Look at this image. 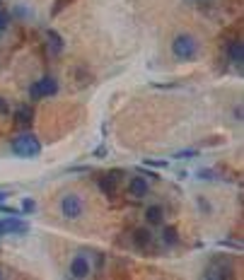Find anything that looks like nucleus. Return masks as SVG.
<instances>
[{"mask_svg":"<svg viewBox=\"0 0 244 280\" xmlns=\"http://www.w3.org/2000/svg\"><path fill=\"white\" fill-rule=\"evenodd\" d=\"M198 54H201V41H198L193 34L182 31V34H177V36L172 39V56L177 58V60L189 63V60H196Z\"/></svg>","mask_w":244,"mask_h":280,"instance_id":"obj_1","label":"nucleus"},{"mask_svg":"<svg viewBox=\"0 0 244 280\" xmlns=\"http://www.w3.org/2000/svg\"><path fill=\"white\" fill-rule=\"evenodd\" d=\"M58 208H61V215L65 220L75 223V220H80L85 215V198L80 194H63Z\"/></svg>","mask_w":244,"mask_h":280,"instance_id":"obj_2","label":"nucleus"},{"mask_svg":"<svg viewBox=\"0 0 244 280\" xmlns=\"http://www.w3.org/2000/svg\"><path fill=\"white\" fill-rule=\"evenodd\" d=\"M12 152L29 160V157H39L41 145H39V140L34 138L31 133H25V136H17V138L12 140Z\"/></svg>","mask_w":244,"mask_h":280,"instance_id":"obj_3","label":"nucleus"},{"mask_svg":"<svg viewBox=\"0 0 244 280\" xmlns=\"http://www.w3.org/2000/svg\"><path fill=\"white\" fill-rule=\"evenodd\" d=\"M58 92V83L51 78V75H46V78H41L39 83H34L29 87V97L31 99H41V97H54Z\"/></svg>","mask_w":244,"mask_h":280,"instance_id":"obj_4","label":"nucleus"},{"mask_svg":"<svg viewBox=\"0 0 244 280\" xmlns=\"http://www.w3.org/2000/svg\"><path fill=\"white\" fill-rule=\"evenodd\" d=\"M90 258L85 256V253H75L73 256V261H70V276L75 280H85L90 276Z\"/></svg>","mask_w":244,"mask_h":280,"instance_id":"obj_5","label":"nucleus"},{"mask_svg":"<svg viewBox=\"0 0 244 280\" xmlns=\"http://www.w3.org/2000/svg\"><path fill=\"white\" fill-rule=\"evenodd\" d=\"M119 176H121V171H109V174H104L102 179H99V189L107 194L109 198L116 196V184H119Z\"/></svg>","mask_w":244,"mask_h":280,"instance_id":"obj_6","label":"nucleus"},{"mask_svg":"<svg viewBox=\"0 0 244 280\" xmlns=\"http://www.w3.org/2000/svg\"><path fill=\"white\" fill-rule=\"evenodd\" d=\"M27 232V224L17 218H10V220H2L0 223V234H22Z\"/></svg>","mask_w":244,"mask_h":280,"instance_id":"obj_7","label":"nucleus"},{"mask_svg":"<svg viewBox=\"0 0 244 280\" xmlns=\"http://www.w3.org/2000/svg\"><path fill=\"white\" fill-rule=\"evenodd\" d=\"M128 191H131V196L143 198L148 194V181H145L143 176H133V179L128 181Z\"/></svg>","mask_w":244,"mask_h":280,"instance_id":"obj_8","label":"nucleus"},{"mask_svg":"<svg viewBox=\"0 0 244 280\" xmlns=\"http://www.w3.org/2000/svg\"><path fill=\"white\" fill-rule=\"evenodd\" d=\"M133 242H136V247L138 249H148L150 244H153V234H150V229H136L133 232Z\"/></svg>","mask_w":244,"mask_h":280,"instance_id":"obj_9","label":"nucleus"},{"mask_svg":"<svg viewBox=\"0 0 244 280\" xmlns=\"http://www.w3.org/2000/svg\"><path fill=\"white\" fill-rule=\"evenodd\" d=\"M227 54H230V60L232 63H242L244 60V46L240 39H235V41H230L227 44Z\"/></svg>","mask_w":244,"mask_h":280,"instance_id":"obj_10","label":"nucleus"},{"mask_svg":"<svg viewBox=\"0 0 244 280\" xmlns=\"http://www.w3.org/2000/svg\"><path fill=\"white\" fill-rule=\"evenodd\" d=\"M162 218H164V210H162V205H150L148 210H145V220L153 224H160L162 223Z\"/></svg>","mask_w":244,"mask_h":280,"instance_id":"obj_11","label":"nucleus"},{"mask_svg":"<svg viewBox=\"0 0 244 280\" xmlns=\"http://www.w3.org/2000/svg\"><path fill=\"white\" fill-rule=\"evenodd\" d=\"M46 39L51 41V49H54V54H58V51L63 49V39L56 34V31H54V29H46Z\"/></svg>","mask_w":244,"mask_h":280,"instance_id":"obj_12","label":"nucleus"},{"mask_svg":"<svg viewBox=\"0 0 244 280\" xmlns=\"http://www.w3.org/2000/svg\"><path fill=\"white\" fill-rule=\"evenodd\" d=\"M15 118H17V123H22V126H25V123H29V121H31V109H29V107H20L17 113H15Z\"/></svg>","mask_w":244,"mask_h":280,"instance_id":"obj_13","label":"nucleus"},{"mask_svg":"<svg viewBox=\"0 0 244 280\" xmlns=\"http://www.w3.org/2000/svg\"><path fill=\"white\" fill-rule=\"evenodd\" d=\"M162 237H164L167 244H177V229H174V227H164Z\"/></svg>","mask_w":244,"mask_h":280,"instance_id":"obj_14","label":"nucleus"},{"mask_svg":"<svg viewBox=\"0 0 244 280\" xmlns=\"http://www.w3.org/2000/svg\"><path fill=\"white\" fill-rule=\"evenodd\" d=\"M7 113H10V104L0 97V116H7Z\"/></svg>","mask_w":244,"mask_h":280,"instance_id":"obj_15","label":"nucleus"},{"mask_svg":"<svg viewBox=\"0 0 244 280\" xmlns=\"http://www.w3.org/2000/svg\"><path fill=\"white\" fill-rule=\"evenodd\" d=\"M5 27H7V12L0 7V31H2Z\"/></svg>","mask_w":244,"mask_h":280,"instance_id":"obj_16","label":"nucleus"},{"mask_svg":"<svg viewBox=\"0 0 244 280\" xmlns=\"http://www.w3.org/2000/svg\"><path fill=\"white\" fill-rule=\"evenodd\" d=\"M22 210H25V213H31V210H34V200L25 198V203H22Z\"/></svg>","mask_w":244,"mask_h":280,"instance_id":"obj_17","label":"nucleus"},{"mask_svg":"<svg viewBox=\"0 0 244 280\" xmlns=\"http://www.w3.org/2000/svg\"><path fill=\"white\" fill-rule=\"evenodd\" d=\"M198 208H203L206 213H211V205H208V200H206L203 196H198Z\"/></svg>","mask_w":244,"mask_h":280,"instance_id":"obj_18","label":"nucleus"},{"mask_svg":"<svg viewBox=\"0 0 244 280\" xmlns=\"http://www.w3.org/2000/svg\"><path fill=\"white\" fill-rule=\"evenodd\" d=\"M198 176H201V179H213L215 174L211 171V169H201V171H198Z\"/></svg>","mask_w":244,"mask_h":280,"instance_id":"obj_19","label":"nucleus"},{"mask_svg":"<svg viewBox=\"0 0 244 280\" xmlns=\"http://www.w3.org/2000/svg\"><path fill=\"white\" fill-rule=\"evenodd\" d=\"M94 157H107V147H104V145L97 147V150H94Z\"/></svg>","mask_w":244,"mask_h":280,"instance_id":"obj_20","label":"nucleus"},{"mask_svg":"<svg viewBox=\"0 0 244 280\" xmlns=\"http://www.w3.org/2000/svg\"><path fill=\"white\" fill-rule=\"evenodd\" d=\"M193 155H196V150H182L177 157H193Z\"/></svg>","mask_w":244,"mask_h":280,"instance_id":"obj_21","label":"nucleus"},{"mask_svg":"<svg viewBox=\"0 0 244 280\" xmlns=\"http://www.w3.org/2000/svg\"><path fill=\"white\" fill-rule=\"evenodd\" d=\"M63 2H70V0H58V2H56V7H54V15H58V12H61Z\"/></svg>","mask_w":244,"mask_h":280,"instance_id":"obj_22","label":"nucleus"},{"mask_svg":"<svg viewBox=\"0 0 244 280\" xmlns=\"http://www.w3.org/2000/svg\"><path fill=\"white\" fill-rule=\"evenodd\" d=\"M5 198H7V194H5V191H0V200H5Z\"/></svg>","mask_w":244,"mask_h":280,"instance_id":"obj_23","label":"nucleus"},{"mask_svg":"<svg viewBox=\"0 0 244 280\" xmlns=\"http://www.w3.org/2000/svg\"><path fill=\"white\" fill-rule=\"evenodd\" d=\"M203 280H215V278H213V276H208V278H203Z\"/></svg>","mask_w":244,"mask_h":280,"instance_id":"obj_24","label":"nucleus"},{"mask_svg":"<svg viewBox=\"0 0 244 280\" xmlns=\"http://www.w3.org/2000/svg\"><path fill=\"white\" fill-rule=\"evenodd\" d=\"M0 280H5V278H2V271H0Z\"/></svg>","mask_w":244,"mask_h":280,"instance_id":"obj_25","label":"nucleus"}]
</instances>
